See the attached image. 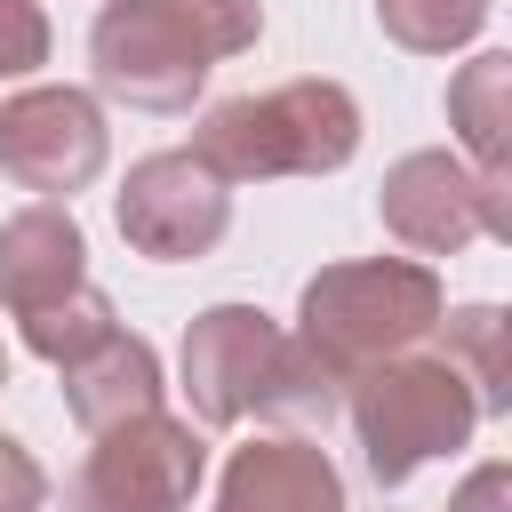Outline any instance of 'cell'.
<instances>
[{
	"mask_svg": "<svg viewBox=\"0 0 512 512\" xmlns=\"http://www.w3.org/2000/svg\"><path fill=\"white\" fill-rule=\"evenodd\" d=\"M440 312H448V296H440V272L424 256H352V264H320L304 280L288 344L344 392L360 368L416 352Z\"/></svg>",
	"mask_w": 512,
	"mask_h": 512,
	"instance_id": "1",
	"label": "cell"
},
{
	"mask_svg": "<svg viewBox=\"0 0 512 512\" xmlns=\"http://www.w3.org/2000/svg\"><path fill=\"white\" fill-rule=\"evenodd\" d=\"M192 152L224 184H272V176H336L360 152V104L344 80H288L264 96L208 104Z\"/></svg>",
	"mask_w": 512,
	"mask_h": 512,
	"instance_id": "2",
	"label": "cell"
},
{
	"mask_svg": "<svg viewBox=\"0 0 512 512\" xmlns=\"http://www.w3.org/2000/svg\"><path fill=\"white\" fill-rule=\"evenodd\" d=\"M344 408H352V432H360L376 488L416 480L432 456H456L480 432V400L440 352H392V360L360 368L344 384Z\"/></svg>",
	"mask_w": 512,
	"mask_h": 512,
	"instance_id": "3",
	"label": "cell"
},
{
	"mask_svg": "<svg viewBox=\"0 0 512 512\" xmlns=\"http://www.w3.org/2000/svg\"><path fill=\"white\" fill-rule=\"evenodd\" d=\"M200 480H208V440L192 432V416L152 408L96 432V448L64 480V512H192Z\"/></svg>",
	"mask_w": 512,
	"mask_h": 512,
	"instance_id": "4",
	"label": "cell"
},
{
	"mask_svg": "<svg viewBox=\"0 0 512 512\" xmlns=\"http://www.w3.org/2000/svg\"><path fill=\"white\" fill-rule=\"evenodd\" d=\"M208 48L192 40V24L176 16V0H104L88 24V72L112 104L136 112H192L200 80H208Z\"/></svg>",
	"mask_w": 512,
	"mask_h": 512,
	"instance_id": "5",
	"label": "cell"
},
{
	"mask_svg": "<svg viewBox=\"0 0 512 512\" xmlns=\"http://www.w3.org/2000/svg\"><path fill=\"white\" fill-rule=\"evenodd\" d=\"M112 224L136 256L192 264L232 232V184L200 152H144L112 192Z\"/></svg>",
	"mask_w": 512,
	"mask_h": 512,
	"instance_id": "6",
	"label": "cell"
},
{
	"mask_svg": "<svg viewBox=\"0 0 512 512\" xmlns=\"http://www.w3.org/2000/svg\"><path fill=\"white\" fill-rule=\"evenodd\" d=\"M112 128L88 88H16L0 104V176L32 200H72L104 176Z\"/></svg>",
	"mask_w": 512,
	"mask_h": 512,
	"instance_id": "7",
	"label": "cell"
},
{
	"mask_svg": "<svg viewBox=\"0 0 512 512\" xmlns=\"http://www.w3.org/2000/svg\"><path fill=\"white\" fill-rule=\"evenodd\" d=\"M272 360H280V328H272V312H256V304H208V312L184 328V352H176V376H184L192 416L216 424V432L264 416Z\"/></svg>",
	"mask_w": 512,
	"mask_h": 512,
	"instance_id": "8",
	"label": "cell"
},
{
	"mask_svg": "<svg viewBox=\"0 0 512 512\" xmlns=\"http://www.w3.org/2000/svg\"><path fill=\"white\" fill-rule=\"evenodd\" d=\"M376 216L408 256H456L480 240V176L456 152H400L376 184Z\"/></svg>",
	"mask_w": 512,
	"mask_h": 512,
	"instance_id": "9",
	"label": "cell"
},
{
	"mask_svg": "<svg viewBox=\"0 0 512 512\" xmlns=\"http://www.w3.org/2000/svg\"><path fill=\"white\" fill-rule=\"evenodd\" d=\"M216 512H344V472L304 432H264L224 456Z\"/></svg>",
	"mask_w": 512,
	"mask_h": 512,
	"instance_id": "10",
	"label": "cell"
},
{
	"mask_svg": "<svg viewBox=\"0 0 512 512\" xmlns=\"http://www.w3.org/2000/svg\"><path fill=\"white\" fill-rule=\"evenodd\" d=\"M88 280V232L72 224L64 200H32L0 224V304L24 320Z\"/></svg>",
	"mask_w": 512,
	"mask_h": 512,
	"instance_id": "11",
	"label": "cell"
},
{
	"mask_svg": "<svg viewBox=\"0 0 512 512\" xmlns=\"http://www.w3.org/2000/svg\"><path fill=\"white\" fill-rule=\"evenodd\" d=\"M56 376H64V408H72L80 432H112L128 416H152L160 392H168L160 384V352L136 328H112L104 344H88L80 360H64Z\"/></svg>",
	"mask_w": 512,
	"mask_h": 512,
	"instance_id": "12",
	"label": "cell"
},
{
	"mask_svg": "<svg viewBox=\"0 0 512 512\" xmlns=\"http://www.w3.org/2000/svg\"><path fill=\"white\" fill-rule=\"evenodd\" d=\"M448 128H456V160L496 176L512 168V56L504 48H480L456 80H448Z\"/></svg>",
	"mask_w": 512,
	"mask_h": 512,
	"instance_id": "13",
	"label": "cell"
},
{
	"mask_svg": "<svg viewBox=\"0 0 512 512\" xmlns=\"http://www.w3.org/2000/svg\"><path fill=\"white\" fill-rule=\"evenodd\" d=\"M432 336H440V360L472 384L480 416H504V408H512V352H504L512 320H504L496 304H464V312H440Z\"/></svg>",
	"mask_w": 512,
	"mask_h": 512,
	"instance_id": "14",
	"label": "cell"
},
{
	"mask_svg": "<svg viewBox=\"0 0 512 512\" xmlns=\"http://www.w3.org/2000/svg\"><path fill=\"white\" fill-rule=\"evenodd\" d=\"M496 0H376L384 40H400L408 56H456L488 32Z\"/></svg>",
	"mask_w": 512,
	"mask_h": 512,
	"instance_id": "15",
	"label": "cell"
},
{
	"mask_svg": "<svg viewBox=\"0 0 512 512\" xmlns=\"http://www.w3.org/2000/svg\"><path fill=\"white\" fill-rule=\"evenodd\" d=\"M24 328V344L48 360V368H64V360H80L88 344H104L120 320H112V296L96 288V280H80L72 296H56V304H40V312H24L16 320Z\"/></svg>",
	"mask_w": 512,
	"mask_h": 512,
	"instance_id": "16",
	"label": "cell"
},
{
	"mask_svg": "<svg viewBox=\"0 0 512 512\" xmlns=\"http://www.w3.org/2000/svg\"><path fill=\"white\" fill-rule=\"evenodd\" d=\"M176 16L192 24V40L208 56H248L264 40V8L256 0H176Z\"/></svg>",
	"mask_w": 512,
	"mask_h": 512,
	"instance_id": "17",
	"label": "cell"
},
{
	"mask_svg": "<svg viewBox=\"0 0 512 512\" xmlns=\"http://www.w3.org/2000/svg\"><path fill=\"white\" fill-rule=\"evenodd\" d=\"M40 64H48V8L0 0V80H32Z\"/></svg>",
	"mask_w": 512,
	"mask_h": 512,
	"instance_id": "18",
	"label": "cell"
},
{
	"mask_svg": "<svg viewBox=\"0 0 512 512\" xmlns=\"http://www.w3.org/2000/svg\"><path fill=\"white\" fill-rule=\"evenodd\" d=\"M40 504H48V472L32 464L24 440L0 432V512H40Z\"/></svg>",
	"mask_w": 512,
	"mask_h": 512,
	"instance_id": "19",
	"label": "cell"
},
{
	"mask_svg": "<svg viewBox=\"0 0 512 512\" xmlns=\"http://www.w3.org/2000/svg\"><path fill=\"white\" fill-rule=\"evenodd\" d=\"M448 512H512V464H504V456L472 464V472H464V488L448 496Z\"/></svg>",
	"mask_w": 512,
	"mask_h": 512,
	"instance_id": "20",
	"label": "cell"
},
{
	"mask_svg": "<svg viewBox=\"0 0 512 512\" xmlns=\"http://www.w3.org/2000/svg\"><path fill=\"white\" fill-rule=\"evenodd\" d=\"M0 384H8V352H0Z\"/></svg>",
	"mask_w": 512,
	"mask_h": 512,
	"instance_id": "21",
	"label": "cell"
}]
</instances>
